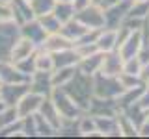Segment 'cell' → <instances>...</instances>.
Here are the masks:
<instances>
[{
	"label": "cell",
	"mask_w": 149,
	"mask_h": 139,
	"mask_svg": "<svg viewBox=\"0 0 149 139\" xmlns=\"http://www.w3.org/2000/svg\"><path fill=\"white\" fill-rule=\"evenodd\" d=\"M93 93L99 98H116L123 93V85H121L118 76H108L104 72H95L93 74Z\"/></svg>",
	"instance_id": "6da1fadb"
},
{
	"label": "cell",
	"mask_w": 149,
	"mask_h": 139,
	"mask_svg": "<svg viewBox=\"0 0 149 139\" xmlns=\"http://www.w3.org/2000/svg\"><path fill=\"white\" fill-rule=\"evenodd\" d=\"M52 102H54V106H56V109H58L62 120L78 119V113H80L82 108L65 93L63 87H54L52 89Z\"/></svg>",
	"instance_id": "7a4b0ae2"
},
{
	"label": "cell",
	"mask_w": 149,
	"mask_h": 139,
	"mask_svg": "<svg viewBox=\"0 0 149 139\" xmlns=\"http://www.w3.org/2000/svg\"><path fill=\"white\" fill-rule=\"evenodd\" d=\"M74 19L78 22H82L86 28H90V30H101V28H104V9L95 6V4H90V6L78 9L74 13Z\"/></svg>",
	"instance_id": "3957f363"
},
{
	"label": "cell",
	"mask_w": 149,
	"mask_h": 139,
	"mask_svg": "<svg viewBox=\"0 0 149 139\" xmlns=\"http://www.w3.org/2000/svg\"><path fill=\"white\" fill-rule=\"evenodd\" d=\"M43 100H45V96L39 95V93H34V91L26 93V95L17 102V113H19V117L22 119V117H28V115L37 113L39 108H41V104H43Z\"/></svg>",
	"instance_id": "277c9868"
},
{
	"label": "cell",
	"mask_w": 149,
	"mask_h": 139,
	"mask_svg": "<svg viewBox=\"0 0 149 139\" xmlns=\"http://www.w3.org/2000/svg\"><path fill=\"white\" fill-rule=\"evenodd\" d=\"M17 24L13 22H0V61L9 59V50H11L13 43V34H17Z\"/></svg>",
	"instance_id": "5b68a950"
},
{
	"label": "cell",
	"mask_w": 149,
	"mask_h": 139,
	"mask_svg": "<svg viewBox=\"0 0 149 139\" xmlns=\"http://www.w3.org/2000/svg\"><path fill=\"white\" fill-rule=\"evenodd\" d=\"M36 43L32 39H28V37H19V39L13 43L11 46V50H9V59L8 61H11V63H17V61H22V59H26V58H30L32 54H34V50H36Z\"/></svg>",
	"instance_id": "8992f818"
},
{
	"label": "cell",
	"mask_w": 149,
	"mask_h": 139,
	"mask_svg": "<svg viewBox=\"0 0 149 139\" xmlns=\"http://www.w3.org/2000/svg\"><path fill=\"white\" fill-rule=\"evenodd\" d=\"M123 56L118 50L112 52H102V65H101V72L108 74V76H119L123 72Z\"/></svg>",
	"instance_id": "52a82bcc"
},
{
	"label": "cell",
	"mask_w": 149,
	"mask_h": 139,
	"mask_svg": "<svg viewBox=\"0 0 149 139\" xmlns=\"http://www.w3.org/2000/svg\"><path fill=\"white\" fill-rule=\"evenodd\" d=\"M73 41L67 39L62 32H56V34H47L45 41L41 43V48L47 50V52L50 54H56L60 52V50H67V48H73Z\"/></svg>",
	"instance_id": "ba28073f"
},
{
	"label": "cell",
	"mask_w": 149,
	"mask_h": 139,
	"mask_svg": "<svg viewBox=\"0 0 149 139\" xmlns=\"http://www.w3.org/2000/svg\"><path fill=\"white\" fill-rule=\"evenodd\" d=\"M95 45L99 48V52H112L118 48V30L112 28H101L97 34Z\"/></svg>",
	"instance_id": "9c48e42d"
},
{
	"label": "cell",
	"mask_w": 149,
	"mask_h": 139,
	"mask_svg": "<svg viewBox=\"0 0 149 139\" xmlns=\"http://www.w3.org/2000/svg\"><path fill=\"white\" fill-rule=\"evenodd\" d=\"M39 111H41V113H39L41 117H43L54 130H58V132H60L63 120H62V117H60V113H58V109H56L54 102H52V100H43V104H41Z\"/></svg>",
	"instance_id": "30bf717a"
},
{
	"label": "cell",
	"mask_w": 149,
	"mask_h": 139,
	"mask_svg": "<svg viewBox=\"0 0 149 139\" xmlns=\"http://www.w3.org/2000/svg\"><path fill=\"white\" fill-rule=\"evenodd\" d=\"M60 32H62V34L67 37V39H71L73 43L74 41H78L80 39L82 35H86L88 32H90V28H86L82 24V22H78L77 19H71V21H67V22H63L62 24V28H60Z\"/></svg>",
	"instance_id": "8fae6325"
},
{
	"label": "cell",
	"mask_w": 149,
	"mask_h": 139,
	"mask_svg": "<svg viewBox=\"0 0 149 139\" xmlns=\"http://www.w3.org/2000/svg\"><path fill=\"white\" fill-rule=\"evenodd\" d=\"M101 65H102V52H95L78 61V71L88 74V76H93L95 72L101 71Z\"/></svg>",
	"instance_id": "7c38bea8"
},
{
	"label": "cell",
	"mask_w": 149,
	"mask_h": 139,
	"mask_svg": "<svg viewBox=\"0 0 149 139\" xmlns=\"http://www.w3.org/2000/svg\"><path fill=\"white\" fill-rule=\"evenodd\" d=\"M22 35L28 37V39H32L36 45H41L45 41L47 37V32L43 30V26L39 24V21H26L24 26H22Z\"/></svg>",
	"instance_id": "4fadbf2b"
},
{
	"label": "cell",
	"mask_w": 149,
	"mask_h": 139,
	"mask_svg": "<svg viewBox=\"0 0 149 139\" xmlns=\"http://www.w3.org/2000/svg\"><path fill=\"white\" fill-rule=\"evenodd\" d=\"M77 74V69L74 67H60L54 69L50 72V82H52V87H63L71 82V78Z\"/></svg>",
	"instance_id": "5bb4252c"
},
{
	"label": "cell",
	"mask_w": 149,
	"mask_h": 139,
	"mask_svg": "<svg viewBox=\"0 0 149 139\" xmlns=\"http://www.w3.org/2000/svg\"><path fill=\"white\" fill-rule=\"evenodd\" d=\"M54 15L58 17V21L62 22H67V21H71V19L74 17V13H77V9H74L73 6V2H56V6H54Z\"/></svg>",
	"instance_id": "9a60e30c"
},
{
	"label": "cell",
	"mask_w": 149,
	"mask_h": 139,
	"mask_svg": "<svg viewBox=\"0 0 149 139\" xmlns=\"http://www.w3.org/2000/svg\"><path fill=\"white\" fill-rule=\"evenodd\" d=\"M34 61H36V71H41V72H52L54 71V58L47 50L37 54L34 58Z\"/></svg>",
	"instance_id": "2e32d148"
},
{
	"label": "cell",
	"mask_w": 149,
	"mask_h": 139,
	"mask_svg": "<svg viewBox=\"0 0 149 139\" xmlns=\"http://www.w3.org/2000/svg\"><path fill=\"white\" fill-rule=\"evenodd\" d=\"M56 0H30V8L34 11V17H43L47 13H52Z\"/></svg>",
	"instance_id": "e0dca14e"
},
{
	"label": "cell",
	"mask_w": 149,
	"mask_h": 139,
	"mask_svg": "<svg viewBox=\"0 0 149 139\" xmlns=\"http://www.w3.org/2000/svg\"><path fill=\"white\" fill-rule=\"evenodd\" d=\"M37 21H39V24L43 26V30L47 34H56V32H60V28H62V22L58 21V17H56L54 13H47L43 17H37Z\"/></svg>",
	"instance_id": "ac0fdd59"
},
{
	"label": "cell",
	"mask_w": 149,
	"mask_h": 139,
	"mask_svg": "<svg viewBox=\"0 0 149 139\" xmlns=\"http://www.w3.org/2000/svg\"><path fill=\"white\" fill-rule=\"evenodd\" d=\"M19 119H21V117H19V113H17V108H13V106H6V108L0 111V128H6V126L13 124Z\"/></svg>",
	"instance_id": "d6986e66"
},
{
	"label": "cell",
	"mask_w": 149,
	"mask_h": 139,
	"mask_svg": "<svg viewBox=\"0 0 149 139\" xmlns=\"http://www.w3.org/2000/svg\"><path fill=\"white\" fill-rule=\"evenodd\" d=\"M78 132H80L82 136H95V133H97L95 119L82 117V119H80V124H78Z\"/></svg>",
	"instance_id": "ffe728a7"
},
{
	"label": "cell",
	"mask_w": 149,
	"mask_h": 139,
	"mask_svg": "<svg viewBox=\"0 0 149 139\" xmlns=\"http://www.w3.org/2000/svg\"><path fill=\"white\" fill-rule=\"evenodd\" d=\"M8 4H0V22H13L15 21V13H13V6Z\"/></svg>",
	"instance_id": "44dd1931"
},
{
	"label": "cell",
	"mask_w": 149,
	"mask_h": 139,
	"mask_svg": "<svg viewBox=\"0 0 149 139\" xmlns=\"http://www.w3.org/2000/svg\"><path fill=\"white\" fill-rule=\"evenodd\" d=\"M140 2H149V0H132V4H140Z\"/></svg>",
	"instance_id": "7402d4cb"
},
{
	"label": "cell",
	"mask_w": 149,
	"mask_h": 139,
	"mask_svg": "<svg viewBox=\"0 0 149 139\" xmlns=\"http://www.w3.org/2000/svg\"><path fill=\"white\" fill-rule=\"evenodd\" d=\"M56 2H73V0H56Z\"/></svg>",
	"instance_id": "603a6c76"
}]
</instances>
